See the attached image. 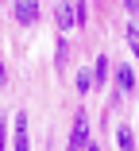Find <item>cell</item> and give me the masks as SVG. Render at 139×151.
I'll return each instance as SVG.
<instances>
[{
    "label": "cell",
    "mask_w": 139,
    "mask_h": 151,
    "mask_svg": "<svg viewBox=\"0 0 139 151\" xmlns=\"http://www.w3.org/2000/svg\"><path fill=\"white\" fill-rule=\"evenodd\" d=\"M73 85H77V93H89L97 81H93V74H89V70H77V74H73Z\"/></svg>",
    "instance_id": "cell-5"
},
{
    "label": "cell",
    "mask_w": 139,
    "mask_h": 151,
    "mask_svg": "<svg viewBox=\"0 0 139 151\" xmlns=\"http://www.w3.org/2000/svg\"><path fill=\"white\" fill-rule=\"evenodd\" d=\"M128 47H131V54L139 58V27H135V23L128 27Z\"/></svg>",
    "instance_id": "cell-8"
},
{
    "label": "cell",
    "mask_w": 139,
    "mask_h": 151,
    "mask_svg": "<svg viewBox=\"0 0 139 151\" xmlns=\"http://www.w3.org/2000/svg\"><path fill=\"white\" fill-rule=\"evenodd\" d=\"M85 147H89V120H85V112H77L73 132H70V151H85Z\"/></svg>",
    "instance_id": "cell-1"
},
{
    "label": "cell",
    "mask_w": 139,
    "mask_h": 151,
    "mask_svg": "<svg viewBox=\"0 0 139 151\" xmlns=\"http://www.w3.org/2000/svg\"><path fill=\"white\" fill-rule=\"evenodd\" d=\"M85 151H101V147H93V143H89V147H85Z\"/></svg>",
    "instance_id": "cell-11"
},
{
    "label": "cell",
    "mask_w": 139,
    "mask_h": 151,
    "mask_svg": "<svg viewBox=\"0 0 139 151\" xmlns=\"http://www.w3.org/2000/svg\"><path fill=\"white\" fill-rule=\"evenodd\" d=\"M116 139H120V151H135V139H131V132H128V128H120V136H116Z\"/></svg>",
    "instance_id": "cell-9"
},
{
    "label": "cell",
    "mask_w": 139,
    "mask_h": 151,
    "mask_svg": "<svg viewBox=\"0 0 139 151\" xmlns=\"http://www.w3.org/2000/svg\"><path fill=\"white\" fill-rule=\"evenodd\" d=\"M12 16L23 23V27H31L39 19V0H12Z\"/></svg>",
    "instance_id": "cell-2"
},
{
    "label": "cell",
    "mask_w": 139,
    "mask_h": 151,
    "mask_svg": "<svg viewBox=\"0 0 139 151\" xmlns=\"http://www.w3.org/2000/svg\"><path fill=\"white\" fill-rule=\"evenodd\" d=\"M8 85V70H4V62H0V89Z\"/></svg>",
    "instance_id": "cell-10"
},
{
    "label": "cell",
    "mask_w": 139,
    "mask_h": 151,
    "mask_svg": "<svg viewBox=\"0 0 139 151\" xmlns=\"http://www.w3.org/2000/svg\"><path fill=\"white\" fill-rule=\"evenodd\" d=\"M116 81H120L124 93H131V89H135V74H131L128 66H120V70H116Z\"/></svg>",
    "instance_id": "cell-6"
},
{
    "label": "cell",
    "mask_w": 139,
    "mask_h": 151,
    "mask_svg": "<svg viewBox=\"0 0 139 151\" xmlns=\"http://www.w3.org/2000/svg\"><path fill=\"white\" fill-rule=\"evenodd\" d=\"M93 81H97V85H104V81H108V58H104V54L97 58V70H93Z\"/></svg>",
    "instance_id": "cell-7"
},
{
    "label": "cell",
    "mask_w": 139,
    "mask_h": 151,
    "mask_svg": "<svg viewBox=\"0 0 139 151\" xmlns=\"http://www.w3.org/2000/svg\"><path fill=\"white\" fill-rule=\"evenodd\" d=\"M16 151H31V143H27V116L23 112L16 116Z\"/></svg>",
    "instance_id": "cell-3"
},
{
    "label": "cell",
    "mask_w": 139,
    "mask_h": 151,
    "mask_svg": "<svg viewBox=\"0 0 139 151\" xmlns=\"http://www.w3.org/2000/svg\"><path fill=\"white\" fill-rule=\"evenodd\" d=\"M73 23H77V8H70V4H58V31H70Z\"/></svg>",
    "instance_id": "cell-4"
}]
</instances>
